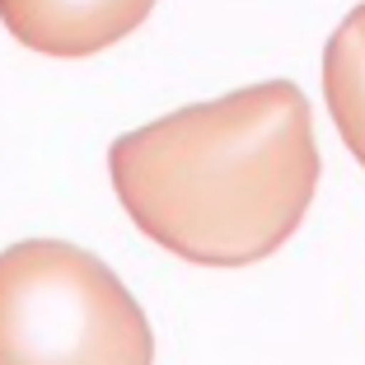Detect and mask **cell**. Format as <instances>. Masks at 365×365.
<instances>
[{
	"label": "cell",
	"mask_w": 365,
	"mask_h": 365,
	"mask_svg": "<svg viewBox=\"0 0 365 365\" xmlns=\"http://www.w3.org/2000/svg\"><path fill=\"white\" fill-rule=\"evenodd\" d=\"M108 178L140 235L192 267L267 262L314 206L323 178L309 98L262 80L173 108L108 145Z\"/></svg>",
	"instance_id": "1"
},
{
	"label": "cell",
	"mask_w": 365,
	"mask_h": 365,
	"mask_svg": "<svg viewBox=\"0 0 365 365\" xmlns=\"http://www.w3.org/2000/svg\"><path fill=\"white\" fill-rule=\"evenodd\" d=\"M5 365H150L155 333L118 272L66 239H19L0 253Z\"/></svg>",
	"instance_id": "2"
},
{
	"label": "cell",
	"mask_w": 365,
	"mask_h": 365,
	"mask_svg": "<svg viewBox=\"0 0 365 365\" xmlns=\"http://www.w3.org/2000/svg\"><path fill=\"white\" fill-rule=\"evenodd\" d=\"M160 0H0V24L19 47L52 61H85L127 43Z\"/></svg>",
	"instance_id": "3"
},
{
	"label": "cell",
	"mask_w": 365,
	"mask_h": 365,
	"mask_svg": "<svg viewBox=\"0 0 365 365\" xmlns=\"http://www.w3.org/2000/svg\"><path fill=\"white\" fill-rule=\"evenodd\" d=\"M323 103L342 145L365 169V0L337 24L323 47Z\"/></svg>",
	"instance_id": "4"
}]
</instances>
